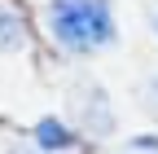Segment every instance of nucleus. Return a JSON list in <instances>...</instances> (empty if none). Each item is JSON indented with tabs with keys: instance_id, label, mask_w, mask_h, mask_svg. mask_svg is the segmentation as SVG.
Wrapping results in <instances>:
<instances>
[{
	"instance_id": "nucleus-1",
	"label": "nucleus",
	"mask_w": 158,
	"mask_h": 154,
	"mask_svg": "<svg viewBox=\"0 0 158 154\" xmlns=\"http://www.w3.org/2000/svg\"><path fill=\"white\" fill-rule=\"evenodd\" d=\"M44 18L66 49H97L114 35V18L106 0H53Z\"/></svg>"
},
{
	"instance_id": "nucleus-2",
	"label": "nucleus",
	"mask_w": 158,
	"mask_h": 154,
	"mask_svg": "<svg viewBox=\"0 0 158 154\" xmlns=\"http://www.w3.org/2000/svg\"><path fill=\"white\" fill-rule=\"evenodd\" d=\"M35 137H40V145H44V150H66V145L75 141V137H70V132L57 123V119H44V123L35 128Z\"/></svg>"
},
{
	"instance_id": "nucleus-3",
	"label": "nucleus",
	"mask_w": 158,
	"mask_h": 154,
	"mask_svg": "<svg viewBox=\"0 0 158 154\" xmlns=\"http://www.w3.org/2000/svg\"><path fill=\"white\" fill-rule=\"evenodd\" d=\"M18 27H22V22H18L9 9H0V44H18V40H22V35H18Z\"/></svg>"
}]
</instances>
